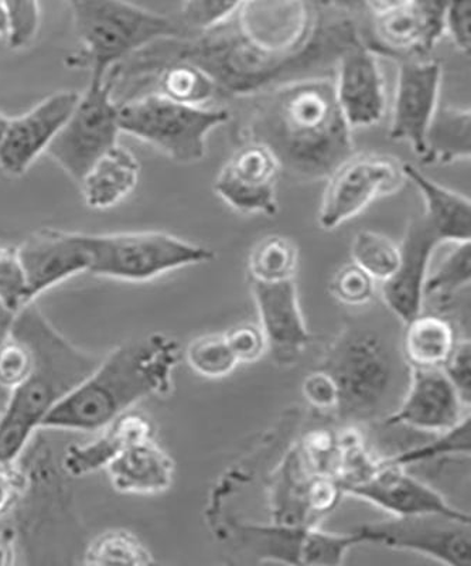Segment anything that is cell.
<instances>
[{
	"label": "cell",
	"instance_id": "52a82bcc",
	"mask_svg": "<svg viewBox=\"0 0 471 566\" xmlns=\"http://www.w3.org/2000/svg\"><path fill=\"white\" fill-rule=\"evenodd\" d=\"M88 274L108 280L144 283L181 268L209 264L216 252L209 247L161 231L87 234Z\"/></svg>",
	"mask_w": 471,
	"mask_h": 566
},
{
	"label": "cell",
	"instance_id": "6da1fadb",
	"mask_svg": "<svg viewBox=\"0 0 471 566\" xmlns=\"http://www.w3.org/2000/svg\"><path fill=\"white\" fill-rule=\"evenodd\" d=\"M245 140L276 156L283 174L297 180L327 179L354 151L353 129L342 114L328 77L286 81L253 104Z\"/></svg>",
	"mask_w": 471,
	"mask_h": 566
},
{
	"label": "cell",
	"instance_id": "30bf717a",
	"mask_svg": "<svg viewBox=\"0 0 471 566\" xmlns=\"http://www.w3.org/2000/svg\"><path fill=\"white\" fill-rule=\"evenodd\" d=\"M404 161L384 154H354L327 177L317 222L333 231L354 219L374 201L401 190Z\"/></svg>",
	"mask_w": 471,
	"mask_h": 566
},
{
	"label": "cell",
	"instance_id": "c3c4849f",
	"mask_svg": "<svg viewBox=\"0 0 471 566\" xmlns=\"http://www.w3.org/2000/svg\"><path fill=\"white\" fill-rule=\"evenodd\" d=\"M323 9L337 14H357L367 10L366 0H317Z\"/></svg>",
	"mask_w": 471,
	"mask_h": 566
},
{
	"label": "cell",
	"instance_id": "1f68e13d",
	"mask_svg": "<svg viewBox=\"0 0 471 566\" xmlns=\"http://www.w3.org/2000/svg\"><path fill=\"white\" fill-rule=\"evenodd\" d=\"M470 282L471 242H459L437 270L428 274L423 286V305L425 302H433L443 312L460 292L470 286Z\"/></svg>",
	"mask_w": 471,
	"mask_h": 566
},
{
	"label": "cell",
	"instance_id": "7dc6e473",
	"mask_svg": "<svg viewBox=\"0 0 471 566\" xmlns=\"http://www.w3.org/2000/svg\"><path fill=\"white\" fill-rule=\"evenodd\" d=\"M18 531L13 527L0 530V566L17 563Z\"/></svg>",
	"mask_w": 471,
	"mask_h": 566
},
{
	"label": "cell",
	"instance_id": "7c38bea8",
	"mask_svg": "<svg viewBox=\"0 0 471 566\" xmlns=\"http://www.w3.org/2000/svg\"><path fill=\"white\" fill-rule=\"evenodd\" d=\"M282 174L280 161L265 145L247 140L222 165L212 189L232 210L275 216Z\"/></svg>",
	"mask_w": 471,
	"mask_h": 566
},
{
	"label": "cell",
	"instance_id": "d6986e66",
	"mask_svg": "<svg viewBox=\"0 0 471 566\" xmlns=\"http://www.w3.org/2000/svg\"><path fill=\"white\" fill-rule=\"evenodd\" d=\"M465 408L442 368L410 370L401 402L383 422L387 427H408L437 434L462 421Z\"/></svg>",
	"mask_w": 471,
	"mask_h": 566
},
{
	"label": "cell",
	"instance_id": "3957f363",
	"mask_svg": "<svg viewBox=\"0 0 471 566\" xmlns=\"http://www.w3.org/2000/svg\"><path fill=\"white\" fill-rule=\"evenodd\" d=\"M397 316L352 318L333 338L321 364L336 384V412L344 421H384L407 391L410 368L405 361Z\"/></svg>",
	"mask_w": 471,
	"mask_h": 566
},
{
	"label": "cell",
	"instance_id": "b9f144b4",
	"mask_svg": "<svg viewBox=\"0 0 471 566\" xmlns=\"http://www.w3.org/2000/svg\"><path fill=\"white\" fill-rule=\"evenodd\" d=\"M344 495L341 482L331 474H316L307 486V507L313 518L321 522L331 514Z\"/></svg>",
	"mask_w": 471,
	"mask_h": 566
},
{
	"label": "cell",
	"instance_id": "681fc988",
	"mask_svg": "<svg viewBox=\"0 0 471 566\" xmlns=\"http://www.w3.org/2000/svg\"><path fill=\"white\" fill-rule=\"evenodd\" d=\"M409 2L410 0H366L367 10L373 13V17L393 12Z\"/></svg>",
	"mask_w": 471,
	"mask_h": 566
},
{
	"label": "cell",
	"instance_id": "cb8c5ba5",
	"mask_svg": "<svg viewBox=\"0 0 471 566\" xmlns=\"http://www.w3.org/2000/svg\"><path fill=\"white\" fill-rule=\"evenodd\" d=\"M121 494L155 495L174 484L175 462L155 438L130 444L105 469Z\"/></svg>",
	"mask_w": 471,
	"mask_h": 566
},
{
	"label": "cell",
	"instance_id": "9a60e30c",
	"mask_svg": "<svg viewBox=\"0 0 471 566\" xmlns=\"http://www.w3.org/2000/svg\"><path fill=\"white\" fill-rule=\"evenodd\" d=\"M18 254L30 302L60 283L88 272L91 264L87 234L50 227L32 232L18 247Z\"/></svg>",
	"mask_w": 471,
	"mask_h": 566
},
{
	"label": "cell",
	"instance_id": "2e32d148",
	"mask_svg": "<svg viewBox=\"0 0 471 566\" xmlns=\"http://www.w3.org/2000/svg\"><path fill=\"white\" fill-rule=\"evenodd\" d=\"M236 18L247 39L280 57L305 52L316 29L305 0H247Z\"/></svg>",
	"mask_w": 471,
	"mask_h": 566
},
{
	"label": "cell",
	"instance_id": "816d5d0a",
	"mask_svg": "<svg viewBox=\"0 0 471 566\" xmlns=\"http://www.w3.org/2000/svg\"><path fill=\"white\" fill-rule=\"evenodd\" d=\"M10 392L7 389L0 387V413L4 411V408L8 406Z\"/></svg>",
	"mask_w": 471,
	"mask_h": 566
},
{
	"label": "cell",
	"instance_id": "ee69618b",
	"mask_svg": "<svg viewBox=\"0 0 471 566\" xmlns=\"http://www.w3.org/2000/svg\"><path fill=\"white\" fill-rule=\"evenodd\" d=\"M444 376L449 378L458 391L464 406L470 408L471 402V343L470 338L456 342L452 354L442 367Z\"/></svg>",
	"mask_w": 471,
	"mask_h": 566
},
{
	"label": "cell",
	"instance_id": "74e56055",
	"mask_svg": "<svg viewBox=\"0 0 471 566\" xmlns=\"http://www.w3.org/2000/svg\"><path fill=\"white\" fill-rule=\"evenodd\" d=\"M247 0H185L181 23L195 32H206L236 17Z\"/></svg>",
	"mask_w": 471,
	"mask_h": 566
},
{
	"label": "cell",
	"instance_id": "d4e9b609",
	"mask_svg": "<svg viewBox=\"0 0 471 566\" xmlns=\"http://www.w3.org/2000/svg\"><path fill=\"white\" fill-rule=\"evenodd\" d=\"M405 179L417 187L425 203L423 217L442 242L459 244L471 240V201L468 196L430 179L417 166L402 165Z\"/></svg>",
	"mask_w": 471,
	"mask_h": 566
},
{
	"label": "cell",
	"instance_id": "7bdbcfd3",
	"mask_svg": "<svg viewBox=\"0 0 471 566\" xmlns=\"http://www.w3.org/2000/svg\"><path fill=\"white\" fill-rule=\"evenodd\" d=\"M443 30L460 53L470 55L471 0H448L446 2Z\"/></svg>",
	"mask_w": 471,
	"mask_h": 566
},
{
	"label": "cell",
	"instance_id": "ab89813d",
	"mask_svg": "<svg viewBox=\"0 0 471 566\" xmlns=\"http://www.w3.org/2000/svg\"><path fill=\"white\" fill-rule=\"evenodd\" d=\"M8 14V42L14 50L28 48L39 32L42 9L39 0H0Z\"/></svg>",
	"mask_w": 471,
	"mask_h": 566
},
{
	"label": "cell",
	"instance_id": "bcb514c9",
	"mask_svg": "<svg viewBox=\"0 0 471 566\" xmlns=\"http://www.w3.org/2000/svg\"><path fill=\"white\" fill-rule=\"evenodd\" d=\"M28 479L17 463L9 464L0 462V518L4 517L27 489Z\"/></svg>",
	"mask_w": 471,
	"mask_h": 566
},
{
	"label": "cell",
	"instance_id": "8992f818",
	"mask_svg": "<svg viewBox=\"0 0 471 566\" xmlns=\"http://www.w3.org/2000/svg\"><path fill=\"white\" fill-rule=\"evenodd\" d=\"M230 119L231 114L224 108L184 105L159 93L119 104L121 130L180 165L205 159L207 138Z\"/></svg>",
	"mask_w": 471,
	"mask_h": 566
},
{
	"label": "cell",
	"instance_id": "f907efd6",
	"mask_svg": "<svg viewBox=\"0 0 471 566\" xmlns=\"http://www.w3.org/2000/svg\"><path fill=\"white\" fill-rule=\"evenodd\" d=\"M9 20L8 14L4 12L2 3H0V35H8Z\"/></svg>",
	"mask_w": 471,
	"mask_h": 566
},
{
	"label": "cell",
	"instance_id": "4fadbf2b",
	"mask_svg": "<svg viewBox=\"0 0 471 566\" xmlns=\"http://www.w3.org/2000/svg\"><path fill=\"white\" fill-rule=\"evenodd\" d=\"M442 65L429 59L401 60L389 139L405 142L422 159L427 134L439 108Z\"/></svg>",
	"mask_w": 471,
	"mask_h": 566
},
{
	"label": "cell",
	"instance_id": "7402d4cb",
	"mask_svg": "<svg viewBox=\"0 0 471 566\" xmlns=\"http://www.w3.org/2000/svg\"><path fill=\"white\" fill-rule=\"evenodd\" d=\"M446 2L410 0L402 8L374 17L376 49L401 60L428 59L444 34Z\"/></svg>",
	"mask_w": 471,
	"mask_h": 566
},
{
	"label": "cell",
	"instance_id": "9c48e42d",
	"mask_svg": "<svg viewBox=\"0 0 471 566\" xmlns=\"http://www.w3.org/2000/svg\"><path fill=\"white\" fill-rule=\"evenodd\" d=\"M219 534L258 564L337 566L349 549L366 544L358 530L336 534L321 530V525L293 527L272 522H226Z\"/></svg>",
	"mask_w": 471,
	"mask_h": 566
},
{
	"label": "cell",
	"instance_id": "f35d334b",
	"mask_svg": "<svg viewBox=\"0 0 471 566\" xmlns=\"http://www.w3.org/2000/svg\"><path fill=\"white\" fill-rule=\"evenodd\" d=\"M376 282L363 268L349 262L334 274L331 292L343 305L366 306L376 296Z\"/></svg>",
	"mask_w": 471,
	"mask_h": 566
},
{
	"label": "cell",
	"instance_id": "60d3db41",
	"mask_svg": "<svg viewBox=\"0 0 471 566\" xmlns=\"http://www.w3.org/2000/svg\"><path fill=\"white\" fill-rule=\"evenodd\" d=\"M228 345L238 364L260 361L268 353V342L260 323H241L226 333Z\"/></svg>",
	"mask_w": 471,
	"mask_h": 566
},
{
	"label": "cell",
	"instance_id": "8fae6325",
	"mask_svg": "<svg viewBox=\"0 0 471 566\" xmlns=\"http://www.w3.org/2000/svg\"><path fill=\"white\" fill-rule=\"evenodd\" d=\"M470 515L418 514L364 524L358 531L366 544L409 551L449 566H470Z\"/></svg>",
	"mask_w": 471,
	"mask_h": 566
},
{
	"label": "cell",
	"instance_id": "277c9868",
	"mask_svg": "<svg viewBox=\"0 0 471 566\" xmlns=\"http://www.w3.org/2000/svg\"><path fill=\"white\" fill-rule=\"evenodd\" d=\"M8 331L27 342L33 354L32 373L10 392L0 413V462L14 464L49 412L101 358L70 343L33 303L10 318Z\"/></svg>",
	"mask_w": 471,
	"mask_h": 566
},
{
	"label": "cell",
	"instance_id": "f1b7e54d",
	"mask_svg": "<svg viewBox=\"0 0 471 566\" xmlns=\"http://www.w3.org/2000/svg\"><path fill=\"white\" fill-rule=\"evenodd\" d=\"M157 87L156 93L175 103L200 108L209 105L220 90L205 69L184 59H174L164 65Z\"/></svg>",
	"mask_w": 471,
	"mask_h": 566
},
{
	"label": "cell",
	"instance_id": "e575fe53",
	"mask_svg": "<svg viewBox=\"0 0 471 566\" xmlns=\"http://www.w3.org/2000/svg\"><path fill=\"white\" fill-rule=\"evenodd\" d=\"M471 452V421L465 416L462 421L442 433H437L433 441L415 447L395 457L387 458L389 463L404 469L414 464L427 463L448 457H468Z\"/></svg>",
	"mask_w": 471,
	"mask_h": 566
},
{
	"label": "cell",
	"instance_id": "8d00e7d4",
	"mask_svg": "<svg viewBox=\"0 0 471 566\" xmlns=\"http://www.w3.org/2000/svg\"><path fill=\"white\" fill-rule=\"evenodd\" d=\"M33 370V354L27 342L7 331L0 338V387L12 392Z\"/></svg>",
	"mask_w": 471,
	"mask_h": 566
},
{
	"label": "cell",
	"instance_id": "83f0119b",
	"mask_svg": "<svg viewBox=\"0 0 471 566\" xmlns=\"http://www.w3.org/2000/svg\"><path fill=\"white\" fill-rule=\"evenodd\" d=\"M471 113L469 108L444 106L438 108L427 134V154L420 159L425 165H453L470 159Z\"/></svg>",
	"mask_w": 471,
	"mask_h": 566
},
{
	"label": "cell",
	"instance_id": "d6a6232c",
	"mask_svg": "<svg viewBox=\"0 0 471 566\" xmlns=\"http://www.w3.org/2000/svg\"><path fill=\"white\" fill-rule=\"evenodd\" d=\"M352 258L374 280L385 282L398 270L401 248L381 232L364 230L354 237Z\"/></svg>",
	"mask_w": 471,
	"mask_h": 566
},
{
	"label": "cell",
	"instance_id": "f546056e",
	"mask_svg": "<svg viewBox=\"0 0 471 566\" xmlns=\"http://www.w3.org/2000/svg\"><path fill=\"white\" fill-rule=\"evenodd\" d=\"M156 563L144 541L132 531L106 530L90 541L84 564L94 566H146Z\"/></svg>",
	"mask_w": 471,
	"mask_h": 566
},
{
	"label": "cell",
	"instance_id": "4dcf8cb0",
	"mask_svg": "<svg viewBox=\"0 0 471 566\" xmlns=\"http://www.w3.org/2000/svg\"><path fill=\"white\" fill-rule=\"evenodd\" d=\"M299 264V250L287 237L272 234L252 248L248 256L251 282L280 283L293 281Z\"/></svg>",
	"mask_w": 471,
	"mask_h": 566
},
{
	"label": "cell",
	"instance_id": "db71d44e",
	"mask_svg": "<svg viewBox=\"0 0 471 566\" xmlns=\"http://www.w3.org/2000/svg\"><path fill=\"white\" fill-rule=\"evenodd\" d=\"M8 120V116L0 114V140H2L4 129H7Z\"/></svg>",
	"mask_w": 471,
	"mask_h": 566
},
{
	"label": "cell",
	"instance_id": "484cf974",
	"mask_svg": "<svg viewBox=\"0 0 471 566\" xmlns=\"http://www.w3.org/2000/svg\"><path fill=\"white\" fill-rule=\"evenodd\" d=\"M140 164L124 146L116 145L80 181L85 205L93 210L113 209L139 184Z\"/></svg>",
	"mask_w": 471,
	"mask_h": 566
},
{
	"label": "cell",
	"instance_id": "f6af8a7d",
	"mask_svg": "<svg viewBox=\"0 0 471 566\" xmlns=\"http://www.w3.org/2000/svg\"><path fill=\"white\" fill-rule=\"evenodd\" d=\"M302 392L312 407L322 409V411H331V409L336 411L338 402L336 384L321 368L308 374L305 380H303Z\"/></svg>",
	"mask_w": 471,
	"mask_h": 566
},
{
	"label": "cell",
	"instance_id": "836d02e7",
	"mask_svg": "<svg viewBox=\"0 0 471 566\" xmlns=\"http://www.w3.org/2000/svg\"><path fill=\"white\" fill-rule=\"evenodd\" d=\"M185 358L191 371L210 380L230 376L238 366L234 353L228 345L226 333L224 335L210 333V335L192 338L186 347Z\"/></svg>",
	"mask_w": 471,
	"mask_h": 566
},
{
	"label": "cell",
	"instance_id": "ac0fdd59",
	"mask_svg": "<svg viewBox=\"0 0 471 566\" xmlns=\"http://www.w3.org/2000/svg\"><path fill=\"white\" fill-rule=\"evenodd\" d=\"M336 97L349 128L381 123L387 109L385 80L376 52L357 40L337 60Z\"/></svg>",
	"mask_w": 471,
	"mask_h": 566
},
{
	"label": "cell",
	"instance_id": "5bb4252c",
	"mask_svg": "<svg viewBox=\"0 0 471 566\" xmlns=\"http://www.w3.org/2000/svg\"><path fill=\"white\" fill-rule=\"evenodd\" d=\"M78 99L77 91H59L28 113L9 118L0 140V171L10 177L27 174L34 160L48 150Z\"/></svg>",
	"mask_w": 471,
	"mask_h": 566
},
{
	"label": "cell",
	"instance_id": "603a6c76",
	"mask_svg": "<svg viewBox=\"0 0 471 566\" xmlns=\"http://www.w3.org/2000/svg\"><path fill=\"white\" fill-rule=\"evenodd\" d=\"M151 438H155V427L150 418L130 409L101 429L93 441L74 443L65 449L62 468L71 478L90 476L105 470L130 444Z\"/></svg>",
	"mask_w": 471,
	"mask_h": 566
},
{
	"label": "cell",
	"instance_id": "d590c367",
	"mask_svg": "<svg viewBox=\"0 0 471 566\" xmlns=\"http://www.w3.org/2000/svg\"><path fill=\"white\" fill-rule=\"evenodd\" d=\"M27 277L19 260L18 248L0 245V307L17 315L30 305Z\"/></svg>",
	"mask_w": 471,
	"mask_h": 566
},
{
	"label": "cell",
	"instance_id": "ba28073f",
	"mask_svg": "<svg viewBox=\"0 0 471 566\" xmlns=\"http://www.w3.org/2000/svg\"><path fill=\"white\" fill-rule=\"evenodd\" d=\"M123 70L124 65L118 64L105 77H91L73 113L45 150L75 184L83 180L106 151L118 145L123 130L119 104L114 97Z\"/></svg>",
	"mask_w": 471,
	"mask_h": 566
},
{
	"label": "cell",
	"instance_id": "4316f807",
	"mask_svg": "<svg viewBox=\"0 0 471 566\" xmlns=\"http://www.w3.org/2000/svg\"><path fill=\"white\" fill-rule=\"evenodd\" d=\"M456 342L452 323L437 313L420 312L402 328L401 348L410 370L442 368Z\"/></svg>",
	"mask_w": 471,
	"mask_h": 566
},
{
	"label": "cell",
	"instance_id": "44dd1931",
	"mask_svg": "<svg viewBox=\"0 0 471 566\" xmlns=\"http://www.w3.org/2000/svg\"><path fill=\"white\" fill-rule=\"evenodd\" d=\"M251 291L268 352L281 366L295 363L313 340L299 305L295 281L251 282Z\"/></svg>",
	"mask_w": 471,
	"mask_h": 566
},
{
	"label": "cell",
	"instance_id": "f5cc1de1",
	"mask_svg": "<svg viewBox=\"0 0 471 566\" xmlns=\"http://www.w3.org/2000/svg\"><path fill=\"white\" fill-rule=\"evenodd\" d=\"M10 318H12V316H9L8 318H0V338H2L4 333H7Z\"/></svg>",
	"mask_w": 471,
	"mask_h": 566
},
{
	"label": "cell",
	"instance_id": "ffe728a7",
	"mask_svg": "<svg viewBox=\"0 0 471 566\" xmlns=\"http://www.w3.org/2000/svg\"><path fill=\"white\" fill-rule=\"evenodd\" d=\"M443 244L437 231L423 216L408 222L401 248L398 270L383 282L384 305L399 321L408 323L423 312V286L429 274L433 252Z\"/></svg>",
	"mask_w": 471,
	"mask_h": 566
},
{
	"label": "cell",
	"instance_id": "5b68a950",
	"mask_svg": "<svg viewBox=\"0 0 471 566\" xmlns=\"http://www.w3.org/2000/svg\"><path fill=\"white\" fill-rule=\"evenodd\" d=\"M81 45L70 67L87 69L105 77L128 55L150 44L187 38L184 23L128 0H65Z\"/></svg>",
	"mask_w": 471,
	"mask_h": 566
},
{
	"label": "cell",
	"instance_id": "7a4b0ae2",
	"mask_svg": "<svg viewBox=\"0 0 471 566\" xmlns=\"http://www.w3.org/2000/svg\"><path fill=\"white\" fill-rule=\"evenodd\" d=\"M179 343L161 333L115 347L44 418L40 429L96 432L151 397H167L180 361Z\"/></svg>",
	"mask_w": 471,
	"mask_h": 566
},
{
	"label": "cell",
	"instance_id": "e0dca14e",
	"mask_svg": "<svg viewBox=\"0 0 471 566\" xmlns=\"http://www.w3.org/2000/svg\"><path fill=\"white\" fill-rule=\"evenodd\" d=\"M344 494L364 500L393 517L418 514H446L468 517L469 513L453 507L442 494L422 480L410 476L407 469L377 460V467L366 479L343 488Z\"/></svg>",
	"mask_w": 471,
	"mask_h": 566
}]
</instances>
